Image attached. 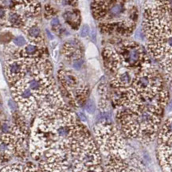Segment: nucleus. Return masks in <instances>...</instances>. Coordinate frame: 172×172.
I'll return each mask as SVG.
<instances>
[{
  "label": "nucleus",
  "instance_id": "f257e3e1",
  "mask_svg": "<svg viewBox=\"0 0 172 172\" xmlns=\"http://www.w3.org/2000/svg\"><path fill=\"white\" fill-rule=\"evenodd\" d=\"M171 9L160 2L156 8L146 10L144 28L149 53L159 63L172 82V17Z\"/></svg>",
  "mask_w": 172,
  "mask_h": 172
},
{
  "label": "nucleus",
  "instance_id": "f03ea898",
  "mask_svg": "<svg viewBox=\"0 0 172 172\" xmlns=\"http://www.w3.org/2000/svg\"><path fill=\"white\" fill-rule=\"evenodd\" d=\"M124 139L104 156L105 172H147L143 161L131 144Z\"/></svg>",
  "mask_w": 172,
  "mask_h": 172
},
{
  "label": "nucleus",
  "instance_id": "7ed1b4c3",
  "mask_svg": "<svg viewBox=\"0 0 172 172\" xmlns=\"http://www.w3.org/2000/svg\"><path fill=\"white\" fill-rule=\"evenodd\" d=\"M156 140L159 164L163 172H172V116L162 120Z\"/></svg>",
  "mask_w": 172,
  "mask_h": 172
},
{
  "label": "nucleus",
  "instance_id": "20e7f679",
  "mask_svg": "<svg viewBox=\"0 0 172 172\" xmlns=\"http://www.w3.org/2000/svg\"><path fill=\"white\" fill-rule=\"evenodd\" d=\"M30 70V67L21 58L10 60L6 65V72L10 82L14 84L23 78Z\"/></svg>",
  "mask_w": 172,
  "mask_h": 172
},
{
  "label": "nucleus",
  "instance_id": "39448f33",
  "mask_svg": "<svg viewBox=\"0 0 172 172\" xmlns=\"http://www.w3.org/2000/svg\"><path fill=\"white\" fill-rule=\"evenodd\" d=\"M64 18L73 28H78L80 24V15L77 12L68 11L64 14Z\"/></svg>",
  "mask_w": 172,
  "mask_h": 172
},
{
  "label": "nucleus",
  "instance_id": "423d86ee",
  "mask_svg": "<svg viewBox=\"0 0 172 172\" xmlns=\"http://www.w3.org/2000/svg\"><path fill=\"white\" fill-rule=\"evenodd\" d=\"M27 35L28 38L33 41V42H39L41 40V30L39 27L36 24H31L27 27Z\"/></svg>",
  "mask_w": 172,
  "mask_h": 172
},
{
  "label": "nucleus",
  "instance_id": "0eeeda50",
  "mask_svg": "<svg viewBox=\"0 0 172 172\" xmlns=\"http://www.w3.org/2000/svg\"><path fill=\"white\" fill-rule=\"evenodd\" d=\"M9 20L10 23L14 27H20L22 23H23V19L20 17L19 14H18L16 13H12L10 14L9 16Z\"/></svg>",
  "mask_w": 172,
  "mask_h": 172
},
{
  "label": "nucleus",
  "instance_id": "6e6552de",
  "mask_svg": "<svg viewBox=\"0 0 172 172\" xmlns=\"http://www.w3.org/2000/svg\"><path fill=\"white\" fill-rule=\"evenodd\" d=\"M85 109L90 114H92L95 112V104L92 100H88L85 104Z\"/></svg>",
  "mask_w": 172,
  "mask_h": 172
},
{
  "label": "nucleus",
  "instance_id": "1a4fd4ad",
  "mask_svg": "<svg viewBox=\"0 0 172 172\" xmlns=\"http://www.w3.org/2000/svg\"><path fill=\"white\" fill-rule=\"evenodd\" d=\"M14 43L18 46H23L24 45H26V40L23 37L18 36L14 39Z\"/></svg>",
  "mask_w": 172,
  "mask_h": 172
},
{
  "label": "nucleus",
  "instance_id": "9d476101",
  "mask_svg": "<svg viewBox=\"0 0 172 172\" xmlns=\"http://www.w3.org/2000/svg\"><path fill=\"white\" fill-rule=\"evenodd\" d=\"M89 26L84 25L82 28H81V37H86L89 34Z\"/></svg>",
  "mask_w": 172,
  "mask_h": 172
},
{
  "label": "nucleus",
  "instance_id": "9b49d317",
  "mask_svg": "<svg viewBox=\"0 0 172 172\" xmlns=\"http://www.w3.org/2000/svg\"><path fill=\"white\" fill-rule=\"evenodd\" d=\"M83 65V61L81 59H77L75 60L73 63V66L74 69L76 70H80Z\"/></svg>",
  "mask_w": 172,
  "mask_h": 172
},
{
  "label": "nucleus",
  "instance_id": "f8f14e48",
  "mask_svg": "<svg viewBox=\"0 0 172 172\" xmlns=\"http://www.w3.org/2000/svg\"><path fill=\"white\" fill-rule=\"evenodd\" d=\"M8 104H9V106H10V108L11 109L13 110V111H14V110H16L17 109V104L16 103H14L13 101V100H10L9 101H8Z\"/></svg>",
  "mask_w": 172,
  "mask_h": 172
},
{
  "label": "nucleus",
  "instance_id": "ddd939ff",
  "mask_svg": "<svg viewBox=\"0 0 172 172\" xmlns=\"http://www.w3.org/2000/svg\"><path fill=\"white\" fill-rule=\"evenodd\" d=\"M59 19H58L57 18H53L52 21H51V25H52V27H53L59 26Z\"/></svg>",
  "mask_w": 172,
  "mask_h": 172
},
{
  "label": "nucleus",
  "instance_id": "4468645a",
  "mask_svg": "<svg viewBox=\"0 0 172 172\" xmlns=\"http://www.w3.org/2000/svg\"><path fill=\"white\" fill-rule=\"evenodd\" d=\"M4 14H5V11L0 8V18H3L4 16Z\"/></svg>",
  "mask_w": 172,
  "mask_h": 172
}]
</instances>
